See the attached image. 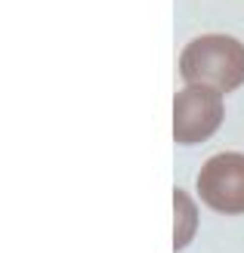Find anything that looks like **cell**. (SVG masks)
<instances>
[{"mask_svg":"<svg viewBox=\"0 0 244 253\" xmlns=\"http://www.w3.org/2000/svg\"><path fill=\"white\" fill-rule=\"evenodd\" d=\"M195 229H198V207L192 204V198L176 188L173 192V247L183 250L192 238H195Z\"/></svg>","mask_w":244,"mask_h":253,"instance_id":"4","label":"cell"},{"mask_svg":"<svg viewBox=\"0 0 244 253\" xmlns=\"http://www.w3.org/2000/svg\"><path fill=\"white\" fill-rule=\"evenodd\" d=\"M198 195L216 213H244V155H213L198 173Z\"/></svg>","mask_w":244,"mask_h":253,"instance_id":"3","label":"cell"},{"mask_svg":"<svg viewBox=\"0 0 244 253\" xmlns=\"http://www.w3.org/2000/svg\"><path fill=\"white\" fill-rule=\"evenodd\" d=\"M179 74L189 86L232 93L244 84V43L229 34L195 37L179 56Z\"/></svg>","mask_w":244,"mask_h":253,"instance_id":"1","label":"cell"},{"mask_svg":"<svg viewBox=\"0 0 244 253\" xmlns=\"http://www.w3.org/2000/svg\"><path fill=\"white\" fill-rule=\"evenodd\" d=\"M226 118L223 93L210 86H183L173 99V139L183 145L207 142Z\"/></svg>","mask_w":244,"mask_h":253,"instance_id":"2","label":"cell"}]
</instances>
